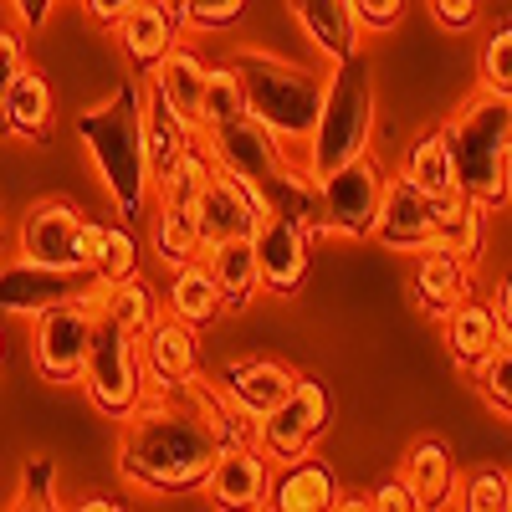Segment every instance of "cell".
<instances>
[{"label":"cell","instance_id":"f35d334b","mask_svg":"<svg viewBox=\"0 0 512 512\" xmlns=\"http://www.w3.org/2000/svg\"><path fill=\"white\" fill-rule=\"evenodd\" d=\"M482 88H497V93H512V21H502L487 41H482Z\"/></svg>","mask_w":512,"mask_h":512},{"label":"cell","instance_id":"11a10c76","mask_svg":"<svg viewBox=\"0 0 512 512\" xmlns=\"http://www.w3.org/2000/svg\"><path fill=\"white\" fill-rule=\"evenodd\" d=\"M0 241H6V231H0Z\"/></svg>","mask_w":512,"mask_h":512},{"label":"cell","instance_id":"8d00e7d4","mask_svg":"<svg viewBox=\"0 0 512 512\" xmlns=\"http://www.w3.org/2000/svg\"><path fill=\"white\" fill-rule=\"evenodd\" d=\"M477 374V390H482V400L497 410V415H507L512 420V338H502V344L472 369Z\"/></svg>","mask_w":512,"mask_h":512},{"label":"cell","instance_id":"30bf717a","mask_svg":"<svg viewBox=\"0 0 512 512\" xmlns=\"http://www.w3.org/2000/svg\"><path fill=\"white\" fill-rule=\"evenodd\" d=\"M328 431V390L318 379L297 374L292 390L256 420V446L272 461H297L318 446V436Z\"/></svg>","mask_w":512,"mask_h":512},{"label":"cell","instance_id":"9a60e30c","mask_svg":"<svg viewBox=\"0 0 512 512\" xmlns=\"http://www.w3.org/2000/svg\"><path fill=\"white\" fill-rule=\"evenodd\" d=\"M144 374H149V390L154 395H185L190 384L200 379V344H195V328L180 323L175 313H159L144 338Z\"/></svg>","mask_w":512,"mask_h":512},{"label":"cell","instance_id":"5bb4252c","mask_svg":"<svg viewBox=\"0 0 512 512\" xmlns=\"http://www.w3.org/2000/svg\"><path fill=\"white\" fill-rule=\"evenodd\" d=\"M190 210H195V226H200L205 246L231 241V236H256V226H262V216H267V205L256 200L236 175H226L221 164L205 175V185L195 190Z\"/></svg>","mask_w":512,"mask_h":512},{"label":"cell","instance_id":"603a6c76","mask_svg":"<svg viewBox=\"0 0 512 512\" xmlns=\"http://www.w3.org/2000/svg\"><path fill=\"white\" fill-rule=\"evenodd\" d=\"M144 88L154 98H164L175 113H185L190 123H200V103H205V62L195 52H185L180 41L169 47L154 67H149V82Z\"/></svg>","mask_w":512,"mask_h":512},{"label":"cell","instance_id":"681fc988","mask_svg":"<svg viewBox=\"0 0 512 512\" xmlns=\"http://www.w3.org/2000/svg\"><path fill=\"white\" fill-rule=\"evenodd\" d=\"M72 507H82V512H113L118 502H113V497H82V502H72Z\"/></svg>","mask_w":512,"mask_h":512},{"label":"cell","instance_id":"cb8c5ba5","mask_svg":"<svg viewBox=\"0 0 512 512\" xmlns=\"http://www.w3.org/2000/svg\"><path fill=\"white\" fill-rule=\"evenodd\" d=\"M164 313H175V318L190 323V328H205V323H216V318L226 313V297H221V287H216V272L205 267V256H195V262H185V267L169 272Z\"/></svg>","mask_w":512,"mask_h":512},{"label":"cell","instance_id":"44dd1931","mask_svg":"<svg viewBox=\"0 0 512 512\" xmlns=\"http://www.w3.org/2000/svg\"><path fill=\"white\" fill-rule=\"evenodd\" d=\"M400 482L410 487L415 507H446L456 492V456L441 436H420L405 461H400Z\"/></svg>","mask_w":512,"mask_h":512},{"label":"cell","instance_id":"c3c4849f","mask_svg":"<svg viewBox=\"0 0 512 512\" xmlns=\"http://www.w3.org/2000/svg\"><path fill=\"white\" fill-rule=\"evenodd\" d=\"M492 313H497V323H502V338H512V277H507V282H497Z\"/></svg>","mask_w":512,"mask_h":512},{"label":"cell","instance_id":"7a4b0ae2","mask_svg":"<svg viewBox=\"0 0 512 512\" xmlns=\"http://www.w3.org/2000/svg\"><path fill=\"white\" fill-rule=\"evenodd\" d=\"M77 139L93 154L118 221L134 226L154 195V164H149V144H144V82L139 77L118 82L98 108H82Z\"/></svg>","mask_w":512,"mask_h":512},{"label":"cell","instance_id":"d4e9b609","mask_svg":"<svg viewBox=\"0 0 512 512\" xmlns=\"http://www.w3.org/2000/svg\"><path fill=\"white\" fill-rule=\"evenodd\" d=\"M441 323H446V354H451L461 369H477V364L502 344V323H497L492 303H477V297H466V303L451 308Z\"/></svg>","mask_w":512,"mask_h":512},{"label":"cell","instance_id":"484cf974","mask_svg":"<svg viewBox=\"0 0 512 512\" xmlns=\"http://www.w3.org/2000/svg\"><path fill=\"white\" fill-rule=\"evenodd\" d=\"M395 175L410 180L415 190H425L431 200H446V195L461 190V180H456V159H451V144H446L441 128H431V134H420V139L405 144Z\"/></svg>","mask_w":512,"mask_h":512},{"label":"cell","instance_id":"bcb514c9","mask_svg":"<svg viewBox=\"0 0 512 512\" xmlns=\"http://www.w3.org/2000/svg\"><path fill=\"white\" fill-rule=\"evenodd\" d=\"M52 6H57V0H11L21 31H41V26H47V16H52Z\"/></svg>","mask_w":512,"mask_h":512},{"label":"cell","instance_id":"52a82bcc","mask_svg":"<svg viewBox=\"0 0 512 512\" xmlns=\"http://www.w3.org/2000/svg\"><path fill=\"white\" fill-rule=\"evenodd\" d=\"M82 384H88V400L98 415L108 420H128L154 390L144 374V349L139 333H128L123 323L103 318L93 323V344H88V369H82Z\"/></svg>","mask_w":512,"mask_h":512},{"label":"cell","instance_id":"5b68a950","mask_svg":"<svg viewBox=\"0 0 512 512\" xmlns=\"http://www.w3.org/2000/svg\"><path fill=\"white\" fill-rule=\"evenodd\" d=\"M369 139H374V77H369V62L354 52V57L328 67L323 108H318L313 134H308L303 169L313 180H323L333 169H344L349 159L369 154Z\"/></svg>","mask_w":512,"mask_h":512},{"label":"cell","instance_id":"e575fe53","mask_svg":"<svg viewBox=\"0 0 512 512\" xmlns=\"http://www.w3.org/2000/svg\"><path fill=\"white\" fill-rule=\"evenodd\" d=\"M139 272V236L123 226H103L98 236V251H93V277L98 282H123V277H134Z\"/></svg>","mask_w":512,"mask_h":512},{"label":"cell","instance_id":"277c9868","mask_svg":"<svg viewBox=\"0 0 512 512\" xmlns=\"http://www.w3.org/2000/svg\"><path fill=\"white\" fill-rule=\"evenodd\" d=\"M441 134L456 159L461 195L482 200L487 210L507 205V175H512V93L477 88L446 123Z\"/></svg>","mask_w":512,"mask_h":512},{"label":"cell","instance_id":"f1b7e54d","mask_svg":"<svg viewBox=\"0 0 512 512\" xmlns=\"http://www.w3.org/2000/svg\"><path fill=\"white\" fill-rule=\"evenodd\" d=\"M441 251H456L461 262H482V251H487V205L472 200V195H446L436 205V241Z\"/></svg>","mask_w":512,"mask_h":512},{"label":"cell","instance_id":"e0dca14e","mask_svg":"<svg viewBox=\"0 0 512 512\" xmlns=\"http://www.w3.org/2000/svg\"><path fill=\"white\" fill-rule=\"evenodd\" d=\"M436 205L425 190H415L410 180L390 175L379 200V221H374V241L390 246V251H425L436 241Z\"/></svg>","mask_w":512,"mask_h":512},{"label":"cell","instance_id":"f907efd6","mask_svg":"<svg viewBox=\"0 0 512 512\" xmlns=\"http://www.w3.org/2000/svg\"><path fill=\"white\" fill-rule=\"evenodd\" d=\"M164 6L175 11V16H180V26H185V0H164Z\"/></svg>","mask_w":512,"mask_h":512},{"label":"cell","instance_id":"83f0119b","mask_svg":"<svg viewBox=\"0 0 512 512\" xmlns=\"http://www.w3.org/2000/svg\"><path fill=\"white\" fill-rule=\"evenodd\" d=\"M338 477L328 472L323 461H313V451L308 456H297V461H287V472L272 482V502L267 507H282V512H323V507H338Z\"/></svg>","mask_w":512,"mask_h":512},{"label":"cell","instance_id":"6da1fadb","mask_svg":"<svg viewBox=\"0 0 512 512\" xmlns=\"http://www.w3.org/2000/svg\"><path fill=\"white\" fill-rule=\"evenodd\" d=\"M226 451L221 431L195 405V395H149L123 420L118 472L144 492H195Z\"/></svg>","mask_w":512,"mask_h":512},{"label":"cell","instance_id":"db71d44e","mask_svg":"<svg viewBox=\"0 0 512 512\" xmlns=\"http://www.w3.org/2000/svg\"><path fill=\"white\" fill-rule=\"evenodd\" d=\"M507 487H512V472H507Z\"/></svg>","mask_w":512,"mask_h":512},{"label":"cell","instance_id":"d6a6232c","mask_svg":"<svg viewBox=\"0 0 512 512\" xmlns=\"http://www.w3.org/2000/svg\"><path fill=\"white\" fill-rule=\"evenodd\" d=\"M93 308H98L103 318L123 323L128 333H139V338H144V328L159 318V303H154V292H149V282H144L139 272L123 277V282H98V287H93Z\"/></svg>","mask_w":512,"mask_h":512},{"label":"cell","instance_id":"4316f807","mask_svg":"<svg viewBox=\"0 0 512 512\" xmlns=\"http://www.w3.org/2000/svg\"><path fill=\"white\" fill-rule=\"evenodd\" d=\"M205 267L216 272V287L226 297V308H246L256 292H262V267H256V236H231L205 246Z\"/></svg>","mask_w":512,"mask_h":512},{"label":"cell","instance_id":"74e56055","mask_svg":"<svg viewBox=\"0 0 512 512\" xmlns=\"http://www.w3.org/2000/svg\"><path fill=\"white\" fill-rule=\"evenodd\" d=\"M461 507H466V512H502V507H512V487H507L502 466H482V472L466 477Z\"/></svg>","mask_w":512,"mask_h":512},{"label":"cell","instance_id":"816d5d0a","mask_svg":"<svg viewBox=\"0 0 512 512\" xmlns=\"http://www.w3.org/2000/svg\"><path fill=\"white\" fill-rule=\"evenodd\" d=\"M507 205H512V175H507Z\"/></svg>","mask_w":512,"mask_h":512},{"label":"cell","instance_id":"7c38bea8","mask_svg":"<svg viewBox=\"0 0 512 512\" xmlns=\"http://www.w3.org/2000/svg\"><path fill=\"white\" fill-rule=\"evenodd\" d=\"M308 251H313V226L292 210H267L256 226V267H262V287L277 297H292L308 282Z\"/></svg>","mask_w":512,"mask_h":512},{"label":"cell","instance_id":"ba28073f","mask_svg":"<svg viewBox=\"0 0 512 512\" xmlns=\"http://www.w3.org/2000/svg\"><path fill=\"white\" fill-rule=\"evenodd\" d=\"M390 175L379 169L374 154L349 159L344 169L318 180V205H323V236H344V241H369L379 221V200Z\"/></svg>","mask_w":512,"mask_h":512},{"label":"cell","instance_id":"8fae6325","mask_svg":"<svg viewBox=\"0 0 512 512\" xmlns=\"http://www.w3.org/2000/svg\"><path fill=\"white\" fill-rule=\"evenodd\" d=\"M88 226L93 221L72 200H36L21 216L16 251L26 262H47V267H88Z\"/></svg>","mask_w":512,"mask_h":512},{"label":"cell","instance_id":"f6af8a7d","mask_svg":"<svg viewBox=\"0 0 512 512\" xmlns=\"http://www.w3.org/2000/svg\"><path fill=\"white\" fill-rule=\"evenodd\" d=\"M134 6H139V0H82V11H88V21H93V26H108V31H113V26H118L128 11H134Z\"/></svg>","mask_w":512,"mask_h":512},{"label":"cell","instance_id":"836d02e7","mask_svg":"<svg viewBox=\"0 0 512 512\" xmlns=\"http://www.w3.org/2000/svg\"><path fill=\"white\" fill-rule=\"evenodd\" d=\"M210 169H216V159H210V144H205V134H200V139H195V144H190V149H185V154L154 180V195H159V200H185V205H190L195 190L205 185Z\"/></svg>","mask_w":512,"mask_h":512},{"label":"cell","instance_id":"4fadbf2b","mask_svg":"<svg viewBox=\"0 0 512 512\" xmlns=\"http://www.w3.org/2000/svg\"><path fill=\"white\" fill-rule=\"evenodd\" d=\"M98 287V277L88 267H47V262H21L0 272V313H47L52 303H67V297H88Z\"/></svg>","mask_w":512,"mask_h":512},{"label":"cell","instance_id":"7bdbcfd3","mask_svg":"<svg viewBox=\"0 0 512 512\" xmlns=\"http://www.w3.org/2000/svg\"><path fill=\"white\" fill-rule=\"evenodd\" d=\"M405 16V0H354L359 31H395Z\"/></svg>","mask_w":512,"mask_h":512},{"label":"cell","instance_id":"60d3db41","mask_svg":"<svg viewBox=\"0 0 512 512\" xmlns=\"http://www.w3.org/2000/svg\"><path fill=\"white\" fill-rule=\"evenodd\" d=\"M246 11V0H185V31H221Z\"/></svg>","mask_w":512,"mask_h":512},{"label":"cell","instance_id":"7402d4cb","mask_svg":"<svg viewBox=\"0 0 512 512\" xmlns=\"http://www.w3.org/2000/svg\"><path fill=\"white\" fill-rule=\"evenodd\" d=\"M292 16L303 26V36L328 57L344 62L359 52V21H354V0H292Z\"/></svg>","mask_w":512,"mask_h":512},{"label":"cell","instance_id":"1f68e13d","mask_svg":"<svg viewBox=\"0 0 512 512\" xmlns=\"http://www.w3.org/2000/svg\"><path fill=\"white\" fill-rule=\"evenodd\" d=\"M200 251H205V241H200V226H195V210L185 200H159V210H154V256L175 272V267L195 262Z\"/></svg>","mask_w":512,"mask_h":512},{"label":"cell","instance_id":"f5cc1de1","mask_svg":"<svg viewBox=\"0 0 512 512\" xmlns=\"http://www.w3.org/2000/svg\"><path fill=\"white\" fill-rule=\"evenodd\" d=\"M0 359H6V338H0Z\"/></svg>","mask_w":512,"mask_h":512},{"label":"cell","instance_id":"4dcf8cb0","mask_svg":"<svg viewBox=\"0 0 512 512\" xmlns=\"http://www.w3.org/2000/svg\"><path fill=\"white\" fill-rule=\"evenodd\" d=\"M200 139V123H190L185 113H175L164 98H154L144 88V144H149V164H154V180L175 164L190 144Z\"/></svg>","mask_w":512,"mask_h":512},{"label":"cell","instance_id":"f546056e","mask_svg":"<svg viewBox=\"0 0 512 512\" xmlns=\"http://www.w3.org/2000/svg\"><path fill=\"white\" fill-rule=\"evenodd\" d=\"M57 118V103H52V82L47 77H36L31 67L16 77V88L6 93V108H0V128L26 144H41L47 139V128Z\"/></svg>","mask_w":512,"mask_h":512},{"label":"cell","instance_id":"ac0fdd59","mask_svg":"<svg viewBox=\"0 0 512 512\" xmlns=\"http://www.w3.org/2000/svg\"><path fill=\"white\" fill-rule=\"evenodd\" d=\"M415 308L431 313V318H446L451 308H461L466 297H477L472 287V262H461L456 251H441V246H425L420 251V267H415Z\"/></svg>","mask_w":512,"mask_h":512},{"label":"cell","instance_id":"ffe728a7","mask_svg":"<svg viewBox=\"0 0 512 512\" xmlns=\"http://www.w3.org/2000/svg\"><path fill=\"white\" fill-rule=\"evenodd\" d=\"M216 384L221 390L246 410V415H256L262 420L292 384H297V374L287 369V364H277V359H236V364H226L221 374H216Z\"/></svg>","mask_w":512,"mask_h":512},{"label":"cell","instance_id":"b9f144b4","mask_svg":"<svg viewBox=\"0 0 512 512\" xmlns=\"http://www.w3.org/2000/svg\"><path fill=\"white\" fill-rule=\"evenodd\" d=\"M26 72V41L16 31H0V108H6V93L16 88V77ZM6 134V128H0Z\"/></svg>","mask_w":512,"mask_h":512},{"label":"cell","instance_id":"8992f818","mask_svg":"<svg viewBox=\"0 0 512 512\" xmlns=\"http://www.w3.org/2000/svg\"><path fill=\"white\" fill-rule=\"evenodd\" d=\"M236 77H241V93H246V113L256 123H267L282 144H297L313 134L318 123V108H323V82L328 72H313V67H297V62H282L272 52H256V47H241L231 57Z\"/></svg>","mask_w":512,"mask_h":512},{"label":"cell","instance_id":"7dc6e473","mask_svg":"<svg viewBox=\"0 0 512 512\" xmlns=\"http://www.w3.org/2000/svg\"><path fill=\"white\" fill-rule=\"evenodd\" d=\"M374 507H384V512H410V507H415V497H410V487H405L400 477H390V482H379Z\"/></svg>","mask_w":512,"mask_h":512},{"label":"cell","instance_id":"ee69618b","mask_svg":"<svg viewBox=\"0 0 512 512\" xmlns=\"http://www.w3.org/2000/svg\"><path fill=\"white\" fill-rule=\"evenodd\" d=\"M425 6H431L436 26H446V31H472L482 16V0H425Z\"/></svg>","mask_w":512,"mask_h":512},{"label":"cell","instance_id":"d6986e66","mask_svg":"<svg viewBox=\"0 0 512 512\" xmlns=\"http://www.w3.org/2000/svg\"><path fill=\"white\" fill-rule=\"evenodd\" d=\"M113 31H118L123 57L134 62L139 72H149V67H154V62H159V57L180 41V31H185V26H180V16L169 11L164 0H139V6L128 11Z\"/></svg>","mask_w":512,"mask_h":512},{"label":"cell","instance_id":"3957f363","mask_svg":"<svg viewBox=\"0 0 512 512\" xmlns=\"http://www.w3.org/2000/svg\"><path fill=\"white\" fill-rule=\"evenodd\" d=\"M200 134L210 144V159H216L226 175H236L267 210H292V216H303L313 226V236L323 231L318 180L308 175V169H292L287 144L272 134L267 123H256L251 113H241V118L200 128Z\"/></svg>","mask_w":512,"mask_h":512},{"label":"cell","instance_id":"2e32d148","mask_svg":"<svg viewBox=\"0 0 512 512\" xmlns=\"http://www.w3.org/2000/svg\"><path fill=\"white\" fill-rule=\"evenodd\" d=\"M200 487L216 507H267L272 502V456L256 441L226 446Z\"/></svg>","mask_w":512,"mask_h":512},{"label":"cell","instance_id":"ab89813d","mask_svg":"<svg viewBox=\"0 0 512 512\" xmlns=\"http://www.w3.org/2000/svg\"><path fill=\"white\" fill-rule=\"evenodd\" d=\"M57 502V466L47 456H31L21 466V487H16V507H52Z\"/></svg>","mask_w":512,"mask_h":512},{"label":"cell","instance_id":"d590c367","mask_svg":"<svg viewBox=\"0 0 512 512\" xmlns=\"http://www.w3.org/2000/svg\"><path fill=\"white\" fill-rule=\"evenodd\" d=\"M246 113V93H241V77L231 62L221 67H205V103H200V128L210 123H226V118H241Z\"/></svg>","mask_w":512,"mask_h":512},{"label":"cell","instance_id":"9c48e42d","mask_svg":"<svg viewBox=\"0 0 512 512\" xmlns=\"http://www.w3.org/2000/svg\"><path fill=\"white\" fill-rule=\"evenodd\" d=\"M93 292L88 297H67V303H52L47 313H36L31 328V359L41 369L47 384H77L82 369H88V344H93Z\"/></svg>","mask_w":512,"mask_h":512}]
</instances>
